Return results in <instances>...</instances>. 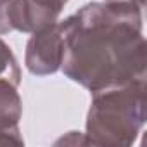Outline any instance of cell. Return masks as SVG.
I'll return each instance as SVG.
<instances>
[{"label": "cell", "instance_id": "1", "mask_svg": "<svg viewBox=\"0 0 147 147\" xmlns=\"http://www.w3.org/2000/svg\"><path fill=\"white\" fill-rule=\"evenodd\" d=\"M142 9L130 0L90 2L61 21L62 73L90 92L145 78Z\"/></svg>", "mask_w": 147, "mask_h": 147}, {"label": "cell", "instance_id": "2", "mask_svg": "<svg viewBox=\"0 0 147 147\" xmlns=\"http://www.w3.org/2000/svg\"><path fill=\"white\" fill-rule=\"evenodd\" d=\"M147 119L145 78L92 92L85 138L88 145L128 147Z\"/></svg>", "mask_w": 147, "mask_h": 147}, {"label": "cell", "instance_id": "3", "mask_svg": "<svg viewBox=\"0 0 147 147\" xmlns=\"http://www.w3.org/2000/svg\"><path fill=\"white\" fill-rule=\"evenodd\" d=\"M62 57H64V42H62L61 24L57 21L50 26H45L31 33L24 54V64L31 75L36 76L54 75L55 71L61 69Z\"/></svg>", "mask_w": 147, "mask_h": 147}, {"label": "cell", "instance_id": "4", "mask_svg": "<svg viewBox=\"0 0 147 147\" xmlns=\"http://www.w3.org/2000/svg\"><path fill=\"white\" fill-rule=\"evenodd\" d=\"M67 0H11L7 4V23L11 31L35 33L57 21Z\"/></svg>", "mask_w": 147, "mask_h": 147}, {"label": "cell", "instance_id": "5", "mask_svg": "<svg viewBox=\"0 0 147 147\" xmlns=\"http://www.w3.org/2000/svg\"><path fill=\"white\" fill-rule=\"evenodd\" d=\"M23 102L18 94V85L7 78H0V145H23L19 119Z\"/></svg>", "mask_w": 147, "mask_h": 147}, {"label": "cell", "instance_id": "6", "mask_svg": "<svg viewBox=\"0 0 147 147\" xmlns=\"http://www.w3.org/2000/svg\"><path fill=\"white\" fill-rule=\"evenodd\" d=\"M0 78H7L16 85H19L21 82V69L18 59L2 38H0Z\"/></svg>", "mask_w": 147, "mask_h": 147}, {"label": "cell", "instance_id": "7", "mask_svg": "<svg viewBox=\"0 0 147 147\" xmlns=\"http://www.w3.org/2000/svg\"><path fill=\"white\" fill-rule=\"evenodd\" d=\"M55 144H71V145H76V144H87V138L83 133H76V131H69L67 137L59 138Z\"/></svg>", "mask_w": 147, "mask_h": 147}, {"label": "cell", "instance_id": "8", "mask_svg": "<svg viewBox=\"0 0 147 147\" xmlns=\"http://www.w3.org/2000/svg\"><path fill=\"white\" fill-rule=\"evenodd\" d=\"M130 2H135V4H138V5H144L145 0H130Z\"/></svg>", "mask_w": 147, "mask_h": 147}, {"label": "cell", "instance_id": "9", "mask_svg": "<svg viewBox=\"0 0 147 147\" xmlns=\"http://www.w3.org/2000/svg\"><path fill=\"white\" fill-rule=\"evenodd\" d=\"M5 2H9V0H0V4H5Z\"/></svg>", "mask_w": 147, "mask_h": 147}]
</instances>
